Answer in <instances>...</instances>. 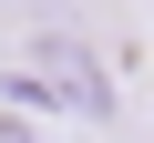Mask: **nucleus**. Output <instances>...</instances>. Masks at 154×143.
Listing matches in <instances>:
<instances>
[{
    "mask_svg": "<svg viewBox=\"0 0 154 143\" xmlns=\"http://www.w3.org/2000/svg\"><path fill=\"white\" fill-rule=\"evenodd\" d=\"M11 92H21V102H62V112H82V123L113 112V82H103L93 41H72V31H41V41L11 61Z\"/></svg>",
    "mask_w": 154,
    "mask_h": 143,
    "instance_id": "obj_1",
    "label": "nucleus"
},
{
    "mask_svg": "<svg viewBox=\"0 0 154 143\" xmlns=\"http://www.w3.org/2000/svg\"><path fill=\"white\" fill-rule=\"evenodd\" d=\"M0 143H41V133H31V123H11V112H0Z\"/></svg>",
    "mask_w": 154,
    "mask_h": 143,
    "instance_id": "obj_2",
    "label": "nucleus"
},
{
    "mask_svg": "<svg viewBox=\"0 0 154 143\" xmlns=\"http://www.w3.org/2000/svg\"><path fill=\"white\" fill-rule=\"evenodd\" d=\"M0 10H31V0H0Z\"/></svg>",
    "mask_w": 154,
    "mask_h": 143,
    "instance_id": "obj_3",
    "label": "nucleus"
}]
</instances>
